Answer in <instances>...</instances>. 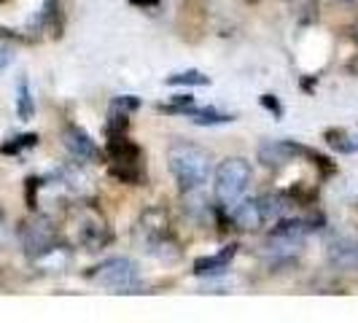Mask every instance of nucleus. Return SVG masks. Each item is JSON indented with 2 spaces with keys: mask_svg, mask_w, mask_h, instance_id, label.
<instances>
[{
  "mask_svg": "<svg viewBox=\"0 0 358 323\" xmlns=\"http://www.w3.org/2000/svg\"><path fill=\"white\" fill-rule=\"evenodd\" d=\"M167 164L183 192H197L210 178V157L205 148L178 141L167 148Z\"/></svg>",
  "mask_w": 358,
  "mask_h": 323,
  "instance_id": "f257e3e1",
  "label": "nucleus"
},
{
  "mask_svg": "<svg viewBox=\"0 0 358 323\" xmlns=\"http://www.w3.org/2000/svg\"><path fill=\"white\" fill-rule=\"evenodd\" d=\"M251 164L245 159H240V157H229V159H224L218 167H215V199L221 202V205H234L237 199L245 194V189L251 186Z\"/></svg>",
  "mask_w": 358,
  "mask_h": 323,
  "instance_id": "f03ea898",
  "label": "nucleus"
},
{
  "mask_svg": "<svg viewBox=\"0 0 358 323\" xmlns=\"http://www.w3.org/2000/svg\"><path fill=\"white\" fill-rule=\"evenodd\" d=\"M92 280L110 294H135L141 288V269L127 256H113L92 272Z\"/></svg>",
  "mask_w": 358,
  "mask_h": 323,
  "instance_id": "7ed1b4c3",
  "label": "nucleus"
},
{
  "mask_svg": "<svg viewBox=\"0 0 358 323\" xmlns=\"http://www.w3.org/2000/svg\"><path fill=\"white\" fill-rule=\"evenodd\" d=\"M286 210V202L278 197V194H269V197H256L245 199V202H234L229 218L237 229H262L267 221H278Z\"/></svg>",
  "mask_w": 358,
  "mask_h": 323,
  "instance_id": "20e7f679",
  "label": "nucleus"
},
{
  "mask_svg": "<svg viewBox=\"0 0 358 323\" xmlns=\"http://www.w3.org/2000/svg\"><path fill=\"white\" fill-rule=\"evenodd\" d=\"M299 154H305V148L299 143H291V141H267V143L259 148V159L264 162L267 167H280L294 162Z\"/></svg>",
  "mask_w": 358,
  "mask_h": 323,
  "instance_id": "39448f33",
  "label": "nucleus"
},
{
  "mask_svg": "<svg viewBox=\"0 0 358 323\" xmlns=\"http://www.w3.org/2000/svg\"><path fill=\"white\" fill-rule=\"evenodd\" d=\"M62 143H65V148L71 151L73 159L90 162L97 157V145H94V141H92L81 127H76V124L65 127V132H62Z\"/></svg>",
  "mask_w": 358,
  "mask_h": 323,
  "instance_id": "423d86ee",
  "label": "nucleus"
},
{
  "mask_svg": "<svg viewBox=\"0 0 358 323\" xmlns=\"http://www.w3.org/2000/svg\"><path fill=\"white\" fill-rule=\"evenodd\" d=\"M24 248L36 256H43V253L54 251V229L52 224L46 221H36L24 229Z\"/></svg>",
  "mask_w": 358,
  "mask_h": 323,
  "instance_id": "0eeeda50",
  "label": "nucleus"
},
{
  "mask_svg": "<svg viewBox=\"0 0 358 323\" xmlns=\"http://www.w3.org/2000/svg\"><path fill=\"white\" fill-rule=\"evenodd\" d=\"M329 259H331V264L342 269H358V243L350 237L334 240L329 248Z\"/></svg>",
  "mask_w": 358,
  "mask_h": 323,
  "instance_id": "6e6552de",
  "label": "nucleus"
},
{
  "mask_svg": "<svg viewBox=\"0 0 358 323\" xmlns=\"http://www.w3.org/2000/svg\"><path fill=\"white\" fill-rule=\"evenodd\" d=\"M234 256V245H229V248H224L221 253H215V256H202V259H197L194 261V275H199V278H213V275H221L224 269H229V261H232Z\"/></svg>",
  "mask_w": 358,
  "mask_h": 323,
  "instance_id": "1a4fd4ad",
  "label": "nucleus"
},
{
  "mask_svg": "<svg viewBox=\"0 0 358 323\" xmlns=\"http://www.w3.org/2000/svg\"><path fill=\"white\" fill-rule=\"evenodd\" d=\"M189 116H192L194 124H202V127L227 124V122H232V116L218 113V110H213V108H189Z\"/></svg>",
  "mask_w": 358,
  "mask_h": 323,
  "instance_id": "9d476101",
  "label": "nucleus"
},
{
  "mask_svg": "<svg viewBox=\"0 0 358 323\" xmlns=\"http://www.w3.org/2000/svg\"><path fill=\"white\" fill-rule=\"evenodd\" d=\"M167 84H170V87H205V84H210V78L199 71H186V73L170 76Z\"/></svg>",
  "mask_w": 358,
  "mask_h": 323,
  "instance_id": "9b49d317",
  "label": "nucleus"
},
{
  "mask_svg": "<svg viewBox=\"0 0 358 323\" xmlns=\"http://www.w3.org/2000/svg\"><path fill=\"white\" fill-rule=\"evenodd\" d=\"M17 110L22 119H30L33 116V97H30V87H27V78L19 81V97H17Z\"/></svg>",
  "mask_w": 358,
  "mask_h": 323,
  "instance_id": "f8f14e48",
  "label": "nucleus"
},
{
  "mask_svg": "<svg viewBox=\"0 0 358 323\" xmlns=\"http://www.w3.org/2000/svg\"><path fill=\"white\" fill-rule=\"evenodd\" d=\"M36 135H22V138H17V143H8L3 145V154H17L22 145H36Z\"/></svg>",
  "mask_w": 358,
  "mask_h": 323,
  "instance_id": "ddd939ff",
  "label": "nucleus"
},
{
  "mask_svg": "<svg viewBox=\"0 0 358 323\" xmlns=\"http://www.w3.org/2000/svg\"><path fill=\"white\" fill-rule=\"evenodd\" d=\"M132 6H143V8H154V6H159V0H129Z\"/></svg>",
  "mask_w": 358,
  "mask_h": 323,
  "instance_id": "4468645a",
  "label": "nucleus"
},
{
  "mask_svg": "<svg viewBox=\"0 0 358 323\" xmlns=\"http://www.w3.org/2000/svg\"><path fill=\"white\" fill-rule=\"evenodd\" d=\"M356 38H358V27H356Z\"/></svg>",
  "mask_w": 358,
  "mask_h": 323,
  "instance_id": "2eb2a0df",
  "label": "nucleus"
}]
</instances>
